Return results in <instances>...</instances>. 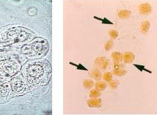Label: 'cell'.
<instances>
[{
    "mask_svg": "<svg viewBox=\"0 0 157 115\" xmlns=\"http://www.w3.org/2000/svg\"><path fill=\"white\" fill-rule=\"evenodd\" d=\"M95 63L101 70H105L109 66V61L106 57H97L95 60Z\"/></svg>",
    "mask_w": 157,
    "mask_h": 115,
    "instance_id": "obj_1",
    "label": "cell"
},
{
    "mask_svg": "<svg viewBox=\"0 0 157 115\" xmlns=\"http://www.w3.org/2000/svg\"><path fill=\"white\" fill-rule=\"evenodd\" d=\"M140 13L143 15H147L150 13L152 11L151 5L148 3L142 4L139 7Z\"/></svg>",
    "mask_w": 157,
    "mask_h": 115,
    "instance_id": "obj_2",
    "label": "cell"
},
{
    "mask_svg": "<svg viewBox=\"0 0 157 115\" xmlns=\"http://www.w3.org/2000/svg\"><path fill=\"white\" fill-rule=\"evenodd\" d=\"M135 56L134 54L130 52L125 53L123 55L124 62L126 64L132 63L135 59Z\"/></svg>",
    "mask_w": 157,
    "mask_h": 115,
    "instance_id": "obj_3",
    "label": "cell"
},
{
    "mask_svg": "<svg viewBox=\"0 0 157 115\" xmlns=\"http://www.w3.org/2000/svg\"><path fill=\"white\" fill-rule=\"evenodd\" d=\"M112 57L114 61V63H120L123 59V55L120 52H113L112 53Z\"/></svg>",
    "mask_w": 157,
    "mask_h": 115,
    "instance_id": "obj_4",
    "label": "cell"
},
{
    "mask_svg": "<svg viewBox=\"0 0 157 115\" xmlns=\"http://www.w3.org/2000/svg\"><path fill=\"white\" fill-rule=\"evenodd\" d=\"M150 22L149 21L146 20L143 22L141 25L142 32L144 34L147 33L150 28Z\"/></svg>",
    "mask_w": 157,
    "mask_h": 115,
    "instance_id": "obj_5",
    "label": "cell"
},
{
    "mask_svg": "<svg viewBox=\"0 0 157 115\" xmlns=\"http://www.w3.org/2000/svg\"><path fill=\"white\" fill-rule=\"evenodd\" d=\"M89 104L92 107H100L102 104L101 99H97L91 100L89 102Z\"/></svg>",
    "mask_w": 157,
    "mask_h": 115,
    "instance_id": "obj_6",
    "label": "cell"
},
{
    "mask_svg": "<svg viewBox=\"0 0 157 115\" xmlns=\"http://www.w3.org/2000/svg\"><path fill=\"white\" fill-rule=\"evenodd\" d=\"M131 12L127 10H122L118 13V16L121 18H129L131 15Z\"/></svg>",
    "mask_w": 157,
    "mask_h": 115,
    "instance_id": "obj_7",
    "label": "cell"
},
{
    "mask_svg": "<svg viewBox=\"0 0 157 115\" xmlns=\"http://www.w3.org/2000/svg\"><path fill=\"white\" fill-rule=\"evenodd\" d=\"M107 87L106 83L103 82H98L95 84L96 89L98 91L100 92L104 91Z\"/></svg>",
    "mask_w": 157,
    "mask_h": 115,
    "instance_id": "obj_8",
    "label": "cell"
},
{
    "mask_svg": "<svg viewBox=\"0 0 157 115\" xmlns=\"http://www.w3.org/2000/svg\"><path fill=\"white\" fill-rule=\"evenodd\" d=\"M91 75L94 78L98 81L101 80L102 76L101 72L98 69H95Z\"/></svg>",
    "mask_w": 157,
    "mask_h": 115,
    "instance_id": "obj_9",
    "label": "cell"
},
{
    "mask_svg": "<svg viewBox=\"0 0 157 115\" xmlns=\"http://www.w3.org/2000/svg\"><path fill=\"white\" fill-rule=\"evenodd\" d=\"M113 73L115 75L119 76H122L126 74L127 71L123 68H121L118 70H114Z\"/></svg>",
    "mask_w": 157,
    "mask_h": 115,
    "instance_id": "obj_10",
    "label": "cell"
},
{
    "mask_svg": "<svg viewBox=\"0 0 157 115\" xmlns=\"http://www.w3.org/2000/svg\"><path fill=\"white\" fill-rule=\"evenodd\" d=\"M103 79L106 82H110L112 80V74L110 72H106L103 74Z\"/></svg>",
    "mask_w": 157,
    "mask_h": 115,
    "instance_id": "obj_11",
    "label": "cell"
},
{
    "mask_svg": "<svg viewBox=\"0 0 157 115\" xmlns=\"http://www.w3.org/2000/svg\"><path fill=\"white\" fill-rule=\"evenodd\" d=\"M133 65L141 72L143 71H145L148 72L149 73L151 74L152 73V72L151 71L147 70L146 68H145V66H143V65H141L136 64H133Z\"/></svg>",
    "mask_w": 157,
    "mask_h": 115,
    "instance_id": "obj_12",
    "label": "cell"
},
{
    "mask_svg": "<svg viewBox=\"0 0 157 115\" xmlns=\"http://www.w3.org/2000/svg\"><path fill=\"white\" fill-rule=\"evenodd\" d=\"M94 18L97 20H100L102 22V24H111L113 25V23L112 22H111L110 21L108 20V19L106 18H102L97 17L95 16Z\"/></svg>",
    "mask_w": 157,
    "mask_h": 115,
    "instance_id": "obj_13",
    "label": "cell"
},
{
    "mask_svg": "<svg viewBox=\"0 0 157 115\" xmlns=\"http://www.w3.org/2000/svg\"><path fill=\"white\" fill-rule=\"evenodd\" d=\"M113 44V42L112 40L107 41L105 45V49L106 51H109L112 48Z\"/></svg>",
    "mask_w": 157,
    "mask_h": 115,
    "instance_id": "obj_14",
    "label": "cell"
},
{
    "mask_svg": "<svg viewBox=\"0 0 157 115\" xmlns=\"http://www.w3.org/2000/svg\"><path fill=\"white\" fill-rule=\"evenodd\" d=\"M109 34L110 37L113 39H116L118 35V32L114 30H110L109 32Z\"/></svg>",
    "mask_w": 157,
    "mask_h": 115,
    "instance_id": "obj_15",
    "label": "cell"
},
{
    "mask_svg": "<svg viewBox=\"0 0 157 115\" xmlns=\"http://www.w3.org/2000/svg\"><path fill=\"white\" fill-rule=\"evenodd\" d=\"M118 82L116 80H111L109 82V85L110 87L113 89H116L117 88Z\"/></svg>",
    "mask_w": 157,
    "mask_h": 115,
    "instance_id": "obj_16",
    "label": "cell"
},
{
    "mask_svg": "<svg viewBox=\"0 0 157 115\" xmlns=\"http://www.w3.org/2000/svg\"><path fill=\"white\" fill-rule=\"evenodd\" d=\"M100 92L97 90H93L91 91V96L94 98H97L100 97L101 96Z\"/></svg>",
    "mask_w": 157,
    "mask_h": 115,
    "instance_id": "obj_17",
    "label": "cell"
}]
</instances>
